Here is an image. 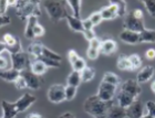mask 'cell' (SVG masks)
Returning a JSON list of instances; mask_svg holds the SVG:
<instances>
[{"label": "cell", "instance_id": "6da1fadb", "mask_svg": "<svg viewBox=\"0 0 155 118\" xmlns=\"http://www.w3.org/2000/svg\"><path fill=\"white\" fill-rule=\"evenodd\" d=\"M113 105V102H103L95 95L89 96L83 103V110L93 118H107V110Z\"/></svg>", "mask_w": 155, "mask_h": 118}, {"label": "cell", "instance_id": "7a4b0ae2", "mask_svg": "<svg viewBox=\"0 0 155 118\" xmlns=\"http://www.w3.org/2000/svg\"><path fill=\"white\" fill-rule=\"evenodd\" d=\"M42 5H43V8L47 11L49 19L51 20L52 22H60L62 19H67V17L69 16L67 1L49 0V1H45Z\"/></svg>", "mask_w": 155, "mask_h": 118}, {"label": "cell", "instance_id": "3957f363", "mask_svg": "<svg viewBox=\"0 0 155 118\" xmlns=\"http://www.w3.org/2000/svg\"><path fill=\"white\" fill-rule=\"evenodd\" d=\"M40 2L39 1H18L16 6V16L20 20H28L31 16L40 17L41 16V9H40Z\"/></svg>", "mask_w": 155, "mask_h": 118}, {"label": "cell", "instance_id": "277c9868", "mask_svg": "<svg viewBox=\"0 0 155 118\" xmlns=\"http://www.w3.org/2000/svg\"><path fill=\"white\" fill-rule=\"evenodd\" d=\"M9 56L12 69L19 71V72L30 69L31 61H30V55L28 53H25L23 51L19 52V53H11V54L9 53Z\"/></svg>", "mask_w": 155, "mask_h": 118}, {"label": "cell", "instance_id": "5b68a950", "mask_svg": "<svg viewBox=\"0 0 155 118\" xmlns=\"http://www.w3.org/2000/svg\"><path fill=\"white\" fill-rule=\"evenodd\" d=\"M116 93H117V86L101 81L100 85H99V88H97V96L101 100L109 103L113 100V98L116 95Z\"/></svg>", "mask_w": 155, "mask_h": 118}, {"label": "cell", "instance_id": "8992f818", "mask_svg": "<svg viewBox=\"0 0 155 118\" xmlns=\"http://www.w3.org/2000/svg\"><path fill=\"white\" fill-rule=\"evenodd\" d=\"M48 100L52 104H60L65 100V86L62 84H53L47 93Z\"/></svg>", "mask_w": 155, "mask_h": 118}, {"label": "cell", "instance_id": "52a82bcc", "mask_svg": "<svg viewBox=\"0 0 155 118\" xmlns=\"http://www.w3.org/2000/svg\"><path fill=\"white\" fill-rule=\"evenodd\" d=\"M20 76L26 81L28 88L32 89V91H37V89L41 88V86L43 85V81H42L41 76H38L35 73H32L30 69L21 71Z\"/></svg>", "mask_w": 155, "mask_h": 118}, {"label": "cell", "instance_id": "ba28073f", "mask_svg": "<svg viewBox=\"0 0 155 118\" xmlns=\"http://www.w3.org/2000/svg\"><path fill=\"white\" fill-rule=\"evenodd\" d=\"M123 29L130 30V31H134L137 33H141L143 30L145 29V24L143 22V20H140L133 16L132 11H130L123 20Z\"/></svg>", "mask_w": 155, "mask_h": 118}, {"label": "cell", "instance_id": "9c48e42d", "mask_svg": "<svg viewBox=\"0 0 155 118\" xmlns=\"http://www.w3.org/2000/svg\"><path fill=\"white\" fill-rule=\"evenodd\" d=\"M36 102H37L36 96L32 95L31 93H25V94H22L19 98L17 99L16 102H13V103H15V105H16L18 112L23 113V112H26L28 108H30Z\"/></svg>", "mask_w": 155, "mask_h": 118}, {"label": "cell", "instance_id": "30bf717a", "mask_svg": "<svg viewBox=\"0 0 155 118\" xmlns=\"http://www.w3.org/2000/svg\"><path fill=\"white\" fill-rule=\"evenodd\" d=\"M120 91H123V92L127 93L130 95L134 96L135 98H137L142 93V87H141V84L136 82V80L129 78V80L124 81L123 83H121Z\"/></svg>", "mask_w": 155, "mask_h": 118}, {"label": "cell", "instance_id": "8fae6325", "mask_svg": "<svg viewBox=\"0 0 155 118\" xmlns=\"http://www.w3.org/2000/svg\"><path fill=\"white\" fill-rule=\"evenodd\" d=\"M145 114V106L140 99H135L134 103L126 109V117L129 118H141Z\"/></svg>", "mask_w": 155, "mask_h": 118}, {"label": "cell", "instance_id": "7c38bea8", "mask_svg": "<svg viewBox=\"0 0 155 118\" xmlns=\"http://www.w3.org/2000/svg\"><path fill=\"white\" fill-rule=\"evenodd\" d=\"M119 38L125 44L135 45L137 43H140V33L134 31H130V30L126 29H123L122 31L120 32Z\"/></svg>", "mask_w": 155, "mask_h": 118}, {"label": "cell", "instance_id": "4fadbf2b", "mask_svg": "<svg viewBox=\"0 0 155 118\" xmlns=\"http://www.w3.org/2000/svg\"><path fill=\"white\" fill-rule=\"evenodd\" d=\"M155 74V69L152 65H146V66L142 67L137 75H136V82L139 84H144L147 83Z\"/></svg>", "mask_w": 155, "mask_h": 118}, {"label": "cell", "instance_id": "5bb4252c", "mask_svg": "<svg viewBox=\"0 0 155 118\" xmlns=\"http://www.w3.org/2000/svg\"><path fill=\"white\" fill-rule=\"evenodd\" d=\"M1 109H2V116L0 118H16L19 114L15 103L8 102L5 99L1 100Z\"/></svg>", "mask_w": 155, "mask_h": 118}, {"label": "cell", "instance_id": "9a60e30c", "mask_svg": "<svg viewBox=\"0 0 155 118\" xmlns=\"http://www.w3.org/2000/svg\"><path fill=\"white\" fill-rule=\"evenodd\" d=\"M99 11H100L103 20H113L117 18V7L114 1H111L107 6L101 8Z\"/></svg>", "mask_w": 155, "mask_h": 118}, {"label": "cell", "instance_id": "2e32d148", "mask_svg": "<svg viewBox=\"0 0 155 118\" xmlns=\"http://www.w3.org/2000/svg\"><path fill=\"white\" fill-rule=\"evenodd\" d=\"M116 99H117V105L120 107L127 109L134 103V100L137 98H135L134 96L130 95L127 93L123 92V91H119V92L116 93Z\"/></svg>", "mask_w": 155, "mask_h": 118}, {"label": "cell", "instance_id": "e0dca14e", "mask_svg": "<svg viewBox=\"0 0 155 118\" xmlns=\"http://www.w3.org/2000/svg\"><path fill=\"white\" fill-rule=\"evenodd\" d=\"M19 77H20V72L15 70V69H12V67H9V69H7V70L0 71V78L3 80L5 82H8V83L15 84V82H16Z\"/></svg>", "mask_w": 155, "mask_h": 118}, {"label": "cell", "instance_id": "ac0fdd59", "mask_svg": "<svg viewBox=\"0 0 155 118\" xmlns=\"http://www.w3.org/2000/svg\"><path fill=\"white\" fill-rule=\"evenodd\" d=\"M67 21L70 27V29L74 32H79V33H83L84 28H83V20L81 18H77V17L72 16L69 13V16L67 17Z\"/></svg>", "mask_w": 155, "mask_h": 118}, {"label": "cell", "instance_id": "d6986e66", "mask_svg": "<svg viewBox=\"0 0 155 118\" xmlns=\"http://www.w3.org/2000/svg\"><path fill=\"white\" fill-rule=\"evenodd\" d=\"M38 17L36 16H31L28 18L26 23V29H25V38L28 39V40H33L35 39V34H33V30H35V27L38 24Z\"/></svg>", "mask_w": 155, "mask_h": 118}, {"label": "cell", "instance_id": "ffe728a7", "mask_svg": "<svg viewBox=\"0 0 155 118\" xmlns=\"http://www.w3.org/2000/svg\"><path fill=\"white\" fill-rule=\"evenodd\" d=\"M117 50V44L116 42L112 39H105L102 41V44H101L100 48V53L105 55H110L113 54L114 52Z\"/></svg>", "mask_w": 155, "mask_h": 118}, {"label": "cell", "instance_id": "44dd1931", "mask_svg": "<svg viewBox=\"0 0 155 118\" xmlns=\"http://www.w3.org/2000/svg\"><path fill=\"white\" fill-rule=\"evenodd\" d=\"M126 109L120 107L119 105H112L107 110V118H125Z\"/></svg>", "mask_w": 155, "mask_h": 118}, {"label": "cell", "instance_id": "7402d4cb", "mask_svg": "<svg viewBox=\"0 0 155 118\" xmlns=\"http://www.w3.org/2000/svg\"><path fill=\"white\" fill-rule=\"evenodd\" d=\"M30 70H31L32 73L36 74V75L41 76V75H43V74L47 72L48 67L45 66L43 62H41V61H39L36 59V60L31 61V64H30Z\"/></svg>", "mask_w": 155, "mask_h": 118}, {"label": "cell", "instance_id": "603a6c76", "mask_svg": "<svg viewBox=\"0 0 155 118\" xmlns=\"http://www.w3.org/2000/svg\"><path fill=\"white\" fill-rule=\"evenodd\" d=\"M42 49H43V44L42 43H39V42H33L28 46L27 49V53L32 56L33 60L35 59L40 58L42 55Z\"/></svg>", "mask_w": 155, "mask_h": 118}, {"label": "cell", "instance_id": "cb8c5ba5", "mask_svg": "<svg viewBox=\"0 0 155 118\" xmlns=\"http://www.w3.org/2000/svg\"><path fill=\"white\" fill-rule=\"evenodd\" d=\"M140 43H155V30L145 28L140 33Z\"/></svg>", "mask_w": 155, "mask_h": 118}, {"label": "cell", "instance_id": "d4e9b609", "mask_svg": "<svg viewBox=\"0 0 155 118\" xmlns=\"http://www.w3.org/2000/svg\"><path fill=\"white\" fill-rule=\"evenodd\" d=\"M81 83H82V80H81L80 72L72 71L71 73L68 75V77H67V85L74 86V87H77V88H78V87L80 86Z\"/></svg>", "mask_w": 155, "mask_h": 118}, {"label": "cell", "instance_id": "484cf974", "mask_svg": "<svg viewBox=\"0 0 155 118\" xmlns=\"http://www.w3.org/2000/svg\"><path fill=\"white\" fill-rule=\"evenodd\" d=\"M82 1L79 0H72V1H67L68 8L71 9V14L77 17V18H81V7H82Z\"/></svg>", "mask_w": 155, "mask_h": 118}, {"label": "cell", "instance_id": "4316f807", "mask_svg": "<svg viewBox=\"0 0 155 118\" xmlns=\"http://www.w3.org/2000/svg\"><path fill=\"white\" fill-rule=\"evenodd\" d=\"M116 67L121 71H132V65L126 55H120L116 62Z\"/></svg>", "mask_w": 155, "mask_h": 118}, {"label": "cell", "instance_id": "83f0119b", "mask_svg": "<svg viewBox=\"0 0 155 118\" xmlns=\"http://www.w3.org/2000/svg\"><path fill=\"white\" fill-rule=\"evenodd\" d=\"M102 82L112 84V85H115V86L121 85V80H120V77L117 76L115 73H112V72H107V73L104 74L103 78H102Z\"/></svg>", "mask_w": 155, "mask_h": 118}, {"label": "cell", "instance_id": "f1b7e54d", "mask_svg": "<svg viewBox=\"0 0 155 118\" xmlns=\"http://www.w3.org/2000/svg\"><path fill=\"white\" fill-rule=\"evenodd\" d=\"M80 74L82 82L87 83V82H90V81H92L94 78V76H95V70H94L93 67L87 66L82 72H80Z\"/></svg>", "mask_w": 155, "mask_h": 118}, {"label": "cell", "instance_id": "f546056e", "mask_svg": "<svg viewBox=\"0 0 155 118\" xmlns=\"http://www.w3.org/2000/svg\"><path fill=\"white\" fill-rule=\"evenodd\" d=\"M41 56H45V58H48V59H50V60H53V61H58V62H61V60H62L61 55L59 54V53L52 51V50H50L49 48L45 46V45H43V49H42Z\"/></svg>", "mask_w": 155, "mask_h": 118}, {"label": "cell", "instance_id": "4dcf8cb0", "mask_svg": "<svg viewBox=\"0 0 155 118\" xmlns=\"http://www.w3.org/2000/svg\"><path fill=\"white\" fill-rule=\"evenodd\" d=\"M117 7V17L120 18H124V17L129 13L127 11V3L124 0H120V1H114Z\"/></svg>", "mask_w": 155, "mask_h": 118}, {"label": "cell", "instance_id": "1f68e13d", "mask_svg": "<svg viewBox=\"0 0 155 118\" xmlns=\"http://www.w3.org/2000/svg\"><path fill=\"white\" fill-rule=\"evenodd\" d=\"M129 60L131 62V65H132V71L139 70L140 67L142 66V59L139 54H131L129 55Z\"/></svg>", "mask_w": 155, "mask_h": 118}, {"label": "cell", "instance_id": "d6a6232c", "mask_svg": "<svg viewBox=\"0 0 155 118\" xmlns=\"http://www.w3.org/2000/svg\"><path fill=\"white\" fill-rule=\"evenodd\" d=\"M78 88L74 86H70V85H65V100H73L77 96Z\"/></svg>", "mask_w": 155, "mask_h": 118}, {"label": "cell", "instance_id": "836d02e7", "mask_svg": "<svg viewBox=\"0 0 155 118\" xmlns=\"http://www.w3.org/2000/svg\"><path fill=\"white\" fill-rule=\"evenodd\" d=\"M72 66V71H75V72H82V71L87 67V62L84 61L83 58H79L74 63L71 65Z\"/></svg>", "mask_w": 155, "mask_h": 118}, {"label": "cell", "instance_id": "e575fe53", "mask_svg": "<svg viewBox=\"0 0 155 118\" xmlns=\"http://www.w3.org/2000/svg\"><path fill=\"white\" fill-rule=\"evenodd\" d=\"M35 60H36V59H35ZM37 60L43 62V63H45V65L47 67H52V69H57V67H59V66H60V64H61V62L50 60V59L45 58V56H40V58H38Z\"/></svg>", "mask_w": 155, "mask_h": 118}, {"label": "cell", "instance_id": "d590c367", "mask_svg": "<svg viewBox=\"0 0 155 118\" xmlns=\"http://www.w3.org/2000/svg\"><path fill=\"white\" fill-rule=\"evenodd\" d=\"M142 3L147 10L150 16L155 18V0H146V1H142Z\"/></svg>", "mask_w": 155, "mask_h": 118}, {"label": "cell", "instance_id": "8d00e7d4", "mask_svg": "<svg viewBox=\"0 0 155 118\" xmlns=\"http://www.w3.org/2000/svg\"><path fill=\"white\" fill-rule=\"evenodd\" d=\"M89 19L91 20V22L93 23V26H99L101 22H102V16H101L100 11H95V12L91 13L90 17H89Z\"/></svg>", "mask_w": 155, "mask_h": 118}, {"label": "cell", "instance_id": "74e56055", "mask_svg": "<svg viewBox=\"0 0 155 118\" xmlns=\"http://www.w3.org/2000/svg\"><path fill=\"white\" fill-rule=\"evenodd\" d=\"M144 106H145V114H149L153 118H155V102L147 100Z\"/></svg>", "mask_w": 155, "mask_h": 118}, {"label": "cell", "instance_id": "f35d334b", "mask_svg": "<svg viewBox=\"0 0 155 118\" xmlns=\"http://www.w3.org/2000/svg\"><path fill=\"white\" fill-rule=\"evenodd\" d=\"M99 55H100V51H99V50H95V49H92V48H87V59H90V60H97V59L99 58Z\"/></svg>", "mask_w": 155, "mask_h": 118}, {"label": "cell", "instance_id": "ab89813d", "mask_svg": "<svg viewBox=\"0 0 155 118\" xmlns=\"http://www.w3.org/2000/svg\"><path fill=\"white\" fill-rule=\"evenodd\" d=\"M45 33V30L43 28V26H41L40 23H38L36 27H35V30H33V34H35V38H40V37H43Z\"/></svg>", "mask_w": 155, "mask_h": 118}, {"label": "cell", "instance_id": "60d3db41", "mask_svg": "<svg viewBox=\"0 0 155 118\" xmlns=\"http://www.w3.org/2000/svg\"><path fill=\"white\" fill-rule=\"evenodd\" d=\"M101 44H102V41H101V39H99L97 37V38H94L92 41L89 42V48L95 49V50H99V51H100Z\"/></svg>", "mask_w": 155, "mask_h": 118}, {"label": "cell", "instance_id": "b9f144b4", "mask_svg": "<svg viewBox=\"0 0 155 118\" xmlns=\"http://www.w3.org/2000/svg\"><path fill=\"white\" fill-rule=\"evenodd\" d=\"M84 37V39L87 40V41H92L94 38H97V35H95V32L94 30H84V32L82 33Z\"/></svg>", "mask_w": 155, "mask_h": 118}, {"label": "cell", "instance_id": "7bdbcfd3", "mask_svg": "<svg viewBox=\"0 0 155 118\" xmlns=\"http://www.w3.org/2000/svg\"><path fill=\"white\" fill-rule=\"evenodd\" d=\"M79 58H80V56H79V54L77 53L75 50H70V51L68 52V59H69V62H70L71 65L74 63Z\"/></svg>", "mask_w": 155, "mask_h": 118}, {"label": "cell", "instance_id": "ee69618b", "mask_svg": "<svg viewBox=\"0 0 155 118\" xmlns=\"http://www.w3.org/2000/svg\"><path fill=\"white\" fill-rule=\"evenodd\" d=\"M15 86H16L17 89H26V88H28L26 81L23 80L21 76H20L19 78H18V80L15 82Z\"/></svg>", "mask_w": 155, "mask_h": 118}, {"label": "cell", "instance_id": "f6af8a7d", "mask_svg": "<svg viewBox=\"0 0 155 118\" xmlns=\"http://www.w3.org/2000/svg\"><path fill=\"white\" fill-rule=\"evenodd\" d=\"M10 23H11V18H10L9 16H7V14L1 16V14H0V29H1L2 27H6V26H8V24H10Z\"/></svg>", "mask_w": 155, "mask_h": 118}, {"label": "cell", "instance_id": "bcb514c9", "mask_svg": "<svg viewBox=\"0 0 155 118\" xmlns=\"http://www.w3.org/2000/svg\"><path fill=\"white\" fill-rule=\"evenodd\" d=\"M8 8H9L8 0H0V14H1V16H5V14H6Z\"/></svg>", "mask_w": 155, "mask_h": 118}, {"label": "cell", "instance_id": "7dc6e473", "mask_svg": "<svg viewBox=\"0 0 155 118\" xmlns=\"http://www.w3.org/2000/svg\"><path fill=\"white\" fill-rule=\"evenodd\" d=\"M145 58L150 61L154 60L155 59V49L150 48L149 50H146L145 51Z\"/></svg>", "mask_w": 155, "mask_h": 118}, {"label": "cell", "instance_id": "c3c4849f", "mask_svg": "<svg viewBox=\"0 0 155 118\" xmlns=\"http://www.w3.org/2000/svg\"><path fill=\"white\" fill-rule=\"evenodd\" d=\"M83 28H84V30H93V28H94L93 23L91 22V20L89 19V18L83 20Z\"/></svg>", "mask_w": 155, "mask_h": 118}, {"label": "cell", "instance_id": "681fc988", "mask_svg": "<svg viewBox=\"0 0 155 118\" xmlns=\"http://www.w3.org/2000/svg\"><path fill=\"white\" fill-rule=\"evenodd\" d=\"M8 69V61L2 55H0V70H7Z\"/></svg>", "mask_w": 155, "mask_h": 118}, {"label": "cell", "instance_id": "f907efd6", "mask_svg": "<svg viewBox=\"0 0 155 118\" xmlns=\"http://www.w3.org/2000/svg\"><path fill=\"white\" fill-rule=\"evenodd\" d=\"M132 13H133V16L135 17V18H137V19H140V20H143L144 13H143V11L141 9H134V10H132Z\"/></svg>", "mask_w": 155, "mask_h": 118}, {"label": "cell", "instance_id": "816d5d0a", "mask_svg": "<svg viewBox=\"0 0 155 118\" xmlns=\"http://www.w3.org/2000/svg\"><path fill=\"white\" fill-rule=\"evenodd\" d=\"M6 52H9V46L3 41H0V55H2Z\"/></svg>", "mask_w": 155, "mask_h": 118}, {"label": "cell", "instance_id": "f5cc1de1", "mask_svg": "<svg viewBox=\"0 0 155 118\" xmlns=\"http://www.w3.org/2000/svg\"><path fill=\"white\" fill-rule=\"evenodd\" d=\"M58 118H75V116L73 115L71 112H64V113H62Z\"/></svg>", "mask_w": 155, "mask_h": 118}, {"label": "cell", "instance_id": "db71d44e", "mask_svg": "<svg viewBox=\"0 0 155 118\" xmlns=\"http://www.w3.org/2000/svg\"><path fill=\"white\" fill-rule=\"evenodd\" d=\"M26 118H45L41 114H38V113H31V114H28L26 116Z\"/></svg>", "mask_w": 155, "mask_h": 118}, {"label": "cell", "instance_id": "11a10c76", "mask_svg": "<svg viewBox=\"0 0 155 118\" xmlns=\"http://www.w3.org/2000/svg\"><path fill=\"white\" fill-rule=\"evenodd\" d=\"M151 89H152V92L155 94V81H153L152 84H151Z\"/></svg>", "mask_w": 155, "mask_h": 118}, {"label": "cell", "instance_id": "9f6ffc18", "mask_svg": "<svg viewBox=\"0 0 155 118\" xmlns=\"http://www.w3.org/2000/svg\"><path fill=\"white\" fill-rule=\"evenodd\" d=\"M141 118H153V117L151 115H149V114H144Z\"/></svg>", "mask_w": 155, "mask_h": 118}]
</instances>
